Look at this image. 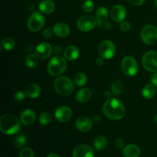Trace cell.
<instances>
[{
	"instance_id": "21",
	"label": "cell",
	"mask_w": 157,
	"mask_h": 157,
	"mask_svg": "<svg viewBox=\"0 0 157 157\" xmlns=\"http://www.w3.org/2000/svg\"><path fill=\"white\" fill-rule=\"evenodd\" d=\"M123 154L125 157H139L140 149L135 144H129L123 150Z\"/></svg>"
},
{
	"instance_id": "28",
	"label": "cell",
	"mask_w": 157,
	"mask_h": 157,
	"mask_svg": "<svg viewBox=\"0 0 157 157\" xmlns=\"http://www.w3.org/2000/svg\"><path fill=\"white\" fill-rule=\"evenodd\" d=\"M87 75L85 74L82 73V72H79V73L76 74L75 78H74V82L78 87H82L87 83Z\"/></svg>"
},
{
	"instance_id": "22",
	"label": "cell",
	"mask_w": 157,
	"mask_h": 157,
	"mask_svg": "<svg viewBox=\"0 0 157 157\" xmlns=\"http://www.w3.org/2000/svg\"><path fill=\"white\" fill-rule=\"evenodd\" d=\"M39 10L44 14H51L55 11V4L52 0H43L40 2Z\"/></svg>"
},
{
	"instance_id": "29",
	"label": "cell",
	"mask_w": 157,
	"mask_h": 157,
	"mask_svg": "<svg viewBox=\"0 0 157 157\" xmlns=\"http://www.w3.org/2000/svg\"><path fill=\"white\" fill-rule=\"evenodd\" d=\"M27 137H26V136L22 134L18 135V136L14 139V145H15V147L18 149L23 148V147L27 144Z\"/></svg>"
},
{
	"instance_id": "23",
	"label": "cell",
	"mask_w": 157,
	"mask_h": 157,
	"mask_svg": "<svg viewBox=\"0 0 157 157\" xmlns=\"http://www.w3.org/2000/svg\"><path fill=\"white\" fill-rule=\"evenodd\" d=\"M92 96L91 90L89 88H83L78 90L76 94V100L79 103H86L90 99Z\"/></svg>"
},
{
	"instance_id": "37",
	"label": "cell",
	"mask_w": 157,
	"mask_h": 157,
	"mask_svg": "<svg viewBox=\"0 0 157 157\" xmlns=\"http://www.w3.org/2000/svg\"><path fill=\"white\" fill-rule=\"evenodd\" d=\"M114 145H115V147L118 149L123 148L124 146V141L122 139H121V138H119V139H117L114 142Z\"/></svg>"
},
{
	"instance_id": "1",
	"label": "cell",
	"mask_w": 157,
	"mask_h": 157,
	"mask_svg": "<svg viewBox=\"0 0 157 157\" xmlns=\"http://www.w3.org/2000/svg\"><path fill=\"white\" fill-rule=\"evenodd\" d=\"M103 113L109 119L117 121L125 116L126 110L124 104L117 98H110L103 105Z\"/></svg>"
},
{
	"instance_id": "10",
	"label": "cell",
	"mask_w": 157,
	"mask_h": 157,
	"mask_svg": "<svg viewBox=\"0 0 157 157\" xmlns=\"http://www.w3.org/2000/svg\"><path fill=\"white\" fill-rule=\"evenodd\" d=\"M98 25L96 18L91 15H83L80 17L77 21V27L80 31L87 32L94 29Z\"/></svg>"
},
{
	"instance_id": "16",
	"label": "cell",
	"mask_w": 157,
	"mask_h": 157,
	"mask_svg": "<svg viewBox=\"0 0 157 157\" xmlns=\"http://www.w3.org/2000/svg\"><path fill=\"white\" fill-rule=\"evenodd\" d=\"M77 129L81 132L90 131L93 127V123L90 119L87 117H80L76 120L75 122Z\"/></svg>"
},
{
	"instance_id": "24",
	"label": "cell",
	"mask_w": 157,
	"mask_h": 157,
	"mask_svg": "<svg viewBox=\"0 0 157 157\" xmlns=\"http://www.w3.org/2000/svg\"><path fill=\"white\" fill-rule=\"evenodd\" d=\"M156 86L153 84H148L144 87L142 91V94L146 99H151L155 96L156 92Z\"/></svg>"
},
{
	"instance_id": "3",
	"label": "cell",
	"mask_w": 157,
	"mask_h": 157,
	"mask_svg": "<svg viewBox=\"0 0 157 157\" xmlns=\"http://www.w3.org/2000/svg\"><path fill=\"white\" fill-rule=\"evenodd\" d=\"M67 69V61L61 56H55L50 60L47 66V71L52 76H59Z\"/></svg>"
},
{
	"instance_id": "5",
	"label": "cell",
	"mask_w": 157,
	"mask_h": 157,
	"mask_svg": "<svg viewBox=\"0 0 157 157\" xmlns=\"http://www.w3.org/2000/svg\"><path fill=\"white\" fill-rule=\"evenodd\" d=\"M45 18L38 12H35L29 16L27 21V26L29 31L32 32H37L41 30L44 25Z\"/></svg>"
},
{
	"instance_id": "30",
	"label": "cell",
	"mask_w": 157,
	"mask_h": 157,
	"mask_svg": "<svg viewBox=\"0 0 157 157\" xmlns=\"http://www.w3.org/2000/svg\"><path fill=\"white\" fill-rule=\"evenodd\" d=\"M2 48L6 51H11L15 48V42L13 38H5L2 41Z\"/></svg>"
},
{
	"instance_id": "36",
	"label": "cell",
	"mask_w": 157,
	"mask_h": 157,
	"mask_svg": "<svg viewBox=\"0 0 157 157\" xmlns=\"http://www.w3.org/2000/svg\"><path fill=\"white\" fill-rule=\"evenodd\" d=\"M53 29H45L44 31H43L42 32V35L44 37V38H51L52 35V34H53Z\"/></svg>"
},
{
	"instance_id": "26",
	"label": "cell",
	"mask_w": 157,
	"mask_h": 157,
	"mask_svg": "<svg viewBox=\"0 0 157 157\" xmlns=\"http://www.w3.org/2000/svg\"><path fill=\"white\" fill-rule=\"evenodd\" d=\"M107 145V140L105 136H99L95 139L94 142V148L98 151L104 150L106 148Z\"/></svg>"
},
{
	"instance_id": "7",
	"label": "cell",
	"mask_w": 157,
	"mask_h": 157,
	"mask_svg": "<svg viewBox=\"0 0 157 157\" xmlns=\"http://www.w3.org/2000/svg\"><path fill=\"white\" fill-rule=\"evenodd\" d=\"M98 53L104 59H110L116 53V46L113 41L110 40H104L99 44Z\"/></svg>"
},
{
	"instance_id": "31",
	"label": "cell",
	"mask_w": 157,
	"mask_h": 157,
	"mask_svg": "<svg viewBox=\"0 0 157 157\" xmlns=\"http://www.w3.org/2000/svg\"><path fill=\"white\" fill-rule=\"evenodd\" d=\"M52 121V116L48 112H43L39 116V122L42 125H48Z\"/></svg>"
},
{
	"instance_id": "11",
	"label": "cell",
	"mask_w": 157,
	"mask_h": 157,
	"mask_svg": "<svg viewBox=\"0 0 157 157\" xmlns=\"http://www.w3.org/2000/svg\"><path fill=\"white\" fill-rule=\"evenodd\" d=\"M108 10L105 7H99L96 12V20L98 21V25L99 27L104 28L106 29H110L111 24L108 21Z\"/></svg>"
},
{
	"instance_id": "15",
	"label": "cell",
	"mask_w": 157,
	"mask_h": 157,
	"mask_svg": "<svg viewBox=\"0 0 157 157\" xmlns=\"http://www.w3.org/2000/svg\"><path fill=\"white\" fill-rule=\"evenodd\" d=\"M111 18L116 22H122L127 16V10L125 7L121 5H116L110 11Z\"/></svg>"
},
{
	"instance_id": "32",
	"label": "cell",
	"mask_w": 157,
	"mask_h": 157,
	"mask_svg": "<svg viewBox=\"0 0 157 157\" xmlns=\"http://www.w3.org/2000/svg\"><path fill=\"white\" fill-rule=\"evenodd\" d=\"M82 9L84 10V12H87V13H90L94 9V4L93 2L91 0H86L84 3H83Z\"/></svg>"
},
{
	"instance_id": "44",
	"label": "cell",
	"mask_w": 157,
	"mask_h": 157,
	"mask_svg": "<svg viewBox=\"0 0 157 157\" xmlns=\"http://www.w3.org/2000/svg\"><path fill=\"white\" fill-rule=\"evenodd\" d=\"M154 121L157 124V114L155 115V117H154Z\"/></svg>"
},
{
	"instance_id": "40",
	"label": "cell",
	"mask_w": 157,
	"mask_h": 157,
	"mask_svg": "<svg viewBox=\"0 0 157 157\" xmlns=\"http://www.w3.org/2000/svg\"><path fill=\"white\" fill-rule=\"evenodd\" d=\"M151 81L152 84H153L156 87H157V72H155V74H153L151 78Z\"/></svg>"
},
{
	"instance_id": "20",
	"label": "cell",
	"mask_w": 157,
	"mask_h": 157,
	"mask_svg": "<svg viewBox=\"0 0 157 157\" xmlns=\"http://www.w3.org/2000/svg\"><path fill=\"white\" fill-rule=\"evenodd\" d=\"M41 87L39 85L35 83H32L26 86L25 89V92L26 95L30 98H37L40 96L41 94Z\"/></svg>"
},
{
	"instance_id": "33",
	"label": "cell",
	"mask_w": 157,
	"mask_h": 157,
	"mask_svg": "<svg viewBox=\"0 0 157 157\" xmlns=\"http://www.w3.org/2000/svg\"><path fill=\"white\" fill-rule=\"evenodd\" d=\"M19 157H35L34 156V152L29 147H25L21 149L19 153Z\"/></svg>"
},
{
	"instance_id": "9",
	"label": "cell",
	"mask_w": 157,
	"mask_h": 157,
	"mask_svg": "<svg viewBox=\"0 0 157 157\" xmlns=\"http://www.w3.org/2000/svg\"><path fill=\"white\" fill-rule=\"evenodd\" d=\"M144 68L150 72H157V52L150 51L145 53L142 58Z\"/></svg>"
},
{
	"instance_id": "13",
	"label": "cell",
	"mask_w": 157,
	"mask_h": 157,
	"mask_svg": "<svg viewBox=\"0 0 157 157\" xmlns=\"http://www.w3.org/2000/svg\"><path fill=\"white\" fill-rule=\"evenodd\" d=\"M73 157H94V151L93 149L86 144L78 145L73 150Z\"/></svg>"
},
{
	"instance_id": "2",
	"label": "cell",
	"mask_w": 157,
	"mask_h": 157,
	"mask_svg": "<svg viewBox=\"0 0 157 157\" xmlns=\"http://www.w3.org/2000/svg\"><path fill=\"white\" fill-rule=\"evenodd\" d=\"M21 124L17 117L11 113L2 115L0 118V130L4 134L12 135L18 132Z\"/></svg>"
},
{
	"instance_id": "39",
	"label": "cell",
	"mask_w": 157,
	"mask_h": 157,
	"mask_svg": "<svg viewBox=\"0 0 157 157\" xmlns=\"http://www.w3.org/2000/svg\"><path fill=\"white\" fill-rule=\"evenodd\" d=\"M53 52L55 53V56H60V55L62 53V48L59 45L55 46L53 49Z\"/></svg>"
},
{
	"instance_id": "45",
	"label": "cell",
	"mask_w": 157,
	"mask_h": 157,
	"mask_svg": "<svg viewBox=\"0 0 157 157\" xmlns=\"http://www.w3.org/2000/svg\"><path fill=\"white\" fill-rule=\"evenodd\" d=\"M155 6H156V7L157 8V0H155Z\"/></svg>"
},
{
	"instance_id": "41",
	"label": "cell",
	"mask_w": 157,
	"mask_h": 157,
	"mask_svg": "<svg viewBox=\"0 0 157 157\" xmlns=\"http://www.w3.org/2000/svg\"><path fill=\"white\" fill-rule=\"evenodd\" d=\"M104 59L103 58H98V59L96 60V64L98 66V67H101V66H102L103 64H104Z\"/></svg>"
},
{
	"instance_id": "17",
	"label": "cell",
	"mask_w": 157,
	"mask_h": 157,
	"mask_svg": "<svg viewBox=\"0 0 157 157\" xmlns=\"http://www.w3.org/2000/svg\"><path fill=\"white\" fill-rule=\"evenodd\" d=\"M52 29L54 34L59 38H66L70 34V27L64 22L56 23Z\"/></svg>"
},
{
	"instance_id": "12",
	"label": "cell",
	"mask_w": 157,
	"mask_h": 157,
	"mask_svg": "<svg viewBox=\"0 0 157 157\" xmlns=\"http://www.w3.org/2000/svg\"><path fill=\"white\" fill-rule=\"evenodd\" d=\"M53 48L49 43L41 42L35 48V54L39 59H46L51 56Z\"/></svg>"
},
{
	"instance_id": "27",
	"label": "cell",
	"mask_w": 157,
	"mask_h": 157,
	"mask_svg": "<svg viewBox=\"0 0 157 157\" xmlns=\"http://www.w3.org/2000/svg\"><path fill=\"white\" fill-rule=\"evenodd\" d=\"M111 92L114 95H119L124 92V86L122 81H115L112 83L111 84Z\"/></svg>"
},
{
	"instance_id": "35",
	"label": "cell",
	"mask_w": 157,
	"mask_h": 157,
	"mask_svg": "<svg viewBox=\"0 0 157 157\" xmlns=\"http://www.w3.org/2000/svg\"><path fill=\"white\" fill-rule=\"evenodd\" d=\"M121 29L123 32H127L130 29V24L128 21H122L121 24Z\"/></svg>"
},
{
	"instance_id": "25",
	"label": "cell",
	"mask_w": 157,
	"mask_h": 157,
	"mask_svg": "<svg viewBox=\"0 0 157 157\" xmlns=\"http://www.w3.org/2000/svg\"><path fill=\"white\" fill-rule=\"evenodd\" d=\"M38 59L39 58L36 56L35 54H29L26 55L25 58V64L29 68H33V67H36L38 64Z\"/></svg>"
},
{
	"instance_id": "34",
	"label": "cell",
	"mask_w": 157,
	"mask_h": 157,
	"mask_svg": "<svg viewBox=\"0 0 157 157\" xmlns=\"http://www.w3.org/2000/svg\"><path fill=\"white\" fill-rule=\"evenodd\" d=\"M25 95H26L25 92H23L21 91V90H18V91L15 94L14 98H15V101L20 102V101H24L25 98Z\"/></svg>"
},
{
	"instance_id": "43",
	"label": "cell",
	"mask_w": 157,
	"mask_h": 157,
	"mask_svg": "<svg viewBox=\"0 0 157 157\" xmlns=\"http://www.w3.org/2000/svg\"><path fill=\"white\" fill-rule=\"evenodd\" d=\"M47 157H60L58 154L56 153H50L49 155H48Z\"/></svg>"
},
{
	"instance_id": "6",
	"label": "cell",
	"mask_w": 157,
	"mask_h": 157,
	"mask_svg": "<svg viewBox=\"0 0 157 157\" xmlns=\"http://www.w3.org/2000/svg\"><path fill=\"white\" fill-rule=\"evenodd\" d=\"M140 37L145 44L149 45L155 44L157 41V28L153 25H147L141 31Z\"/></svg>"
},
{
	"instance_id": "42",
	"label": "cell",
	"mask_w": 157,
	"mask_h": 157,
	"mask_svg": "<svg viewBox=\"0 0 157 157\" xmlns=\"http://www.w3.org/2000/svg\"><path fill=\"white\" fill-rule=\"evenodd\" d=\"M104 97L107 98V99L110 98H111V92H110V90H107V91H105L104 92Z\"/></svg>"
},
{
	"instance_id": "8",
	"label": "cell",
	"mask_w": 157,
	"mask_h": 157,
	"mask_svg": "<svg viewBox=\"0 0 157 157\" xmlns=\"http://www.w3.org/2000/svg\"><path fill=\"white\" fill-rule=\"evenodd\" d=\"M121 69L127 76H133L138 72L137 61L131 56L125 57L121 61Z\"/></svg>"
},
{
	"instance_id": "19",
	"label": "cell",
	"mask_w": 157,
	"mask_h": 157,
	"mask_svg": "<svg viewBox=\"0 0 157 157\" xmlns=\"http://www.w3.org/2000/svg\"><path fill=\"white\" fill-rule=\"evenodd\" d=\"M79 49L75 45H70L66 48L64 51V57L69 61H73L78 59L79 57Z\"/></svg>"
},
{
	"instance_id": "14",
	"label": "cell",
	"mask_w": 157,
	"mask_h": 157,
	"mask_svg": "<svg viewBox=\"0 0 157 157\" xmlns=\"http://www.w3.org/2000/svg\"><path fill=\"white\" fill-rule=\"evenodd\" d=\"M55 117L58 122H67L71 118L72 111L69 107H67V106H61V107H59L55 110Z\"/></svg>"
},
{
	"instance_id": "18",
	"label": "cell",
	"mask_w": 157,
	"mask_h": 157,
	"mask_svg": "<svg viewBox=\"0 0 157 157\" xmlns=\"http://www.w3.org/2000/svg\"><path fill=\"white\" fill-rule=\"evenodd\" d=\"M36 119L35 113L31 109H26L21 114V122L25 126H30Z\"/></svg>"
},
{
	"instance_id": "4",
	"label": "cell",
	"mask_w": 157,
	"mask_h": 157,
	"mask_svg": "<svg viewBox=\"0 0 157 157\" xmlns=\"http://www.w3.org/2000/svg\"><path fill=\"white\" fill-rule=\"evenodd\" d=\"M74 84L71 80L65 76L58 77L55 81V89L57 93L61 96L67 97L74 91Z\"/></svg>"
},
{
	"instance_id": "38",
	"label": "cell",
	"mask_w": 157,
	"mask_h": 157,
	"mask_svg": "<svg viewBox=\"0 0 157 157\" xmlns=\"http://www.w3.org/2000/svg\"><path fill=\"white\" fill-rule=\"evenodd\" d=\"M145 1L146 0H128L129 2L133 6H141L145 2Z\"/></svg>"
}]
</instances>
